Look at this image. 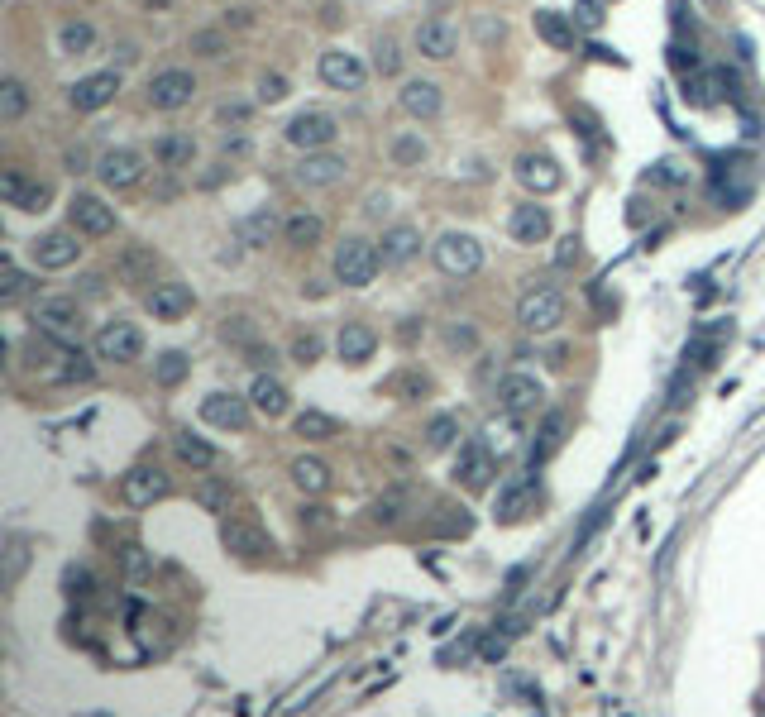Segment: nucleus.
<instances>
[{"label":"nucleus","mask_w":765,"mask_h":717,"mask_svg":"<svg viewBox=\"0 0 765 717\" xmlns=\"http://www.w3.org/2000/svg\"><path fill=\"white\" fill-rule=\"evenodd\" d=\"M197 502L206 507V512L225 517V512H230V502H235V488H230L225 478H206V483L197 488Z\"/></svg>","instance_id":"79ce46f5"},{"label":"nucleus","mask_w":765,"mask_h":717,"mask_svg":"<svg viewBox=\"0 0 765 717\" xmlns=\"http://www.w3.org/2000/svg\"><path fill=\"white\" fill-rule=\"evenodd\" d=\"M321 349H326V340H321L316 330H302V335L292 340V359L306 369V364H316V359H321Z\"/></svg>","instance_id":"de8ad7c7"},{"label":"nucleus","mask_w":765,"mask_h":717,"mask_svg":"<svg viewBox=\"0 0 765 717\" xmlns=\"http://www.w3.org/2000/svg\"><path fill=\"white\" fill-rule=\"evenodd\" d=\"M187 373H192V359H187L182 349H163V354L153 359V378H158V388H177Z\"/></svg>","instance_id":"e433bc0d"},{"label":"nucleus","mask_w":765,"mask_h":717,"mask_svg":"<svg viewBox=\"0 0 765 717\" xmlns=\"http://www.w3.org/2000/svg\"><path fill=\"white\" fill-rule=\"evenodd\" d=\"M249 402H254V412H263L268 421L273 416H283L287 407H292V397H287V388L273 378V373H259L254 383H249Z\"/></svg>","instance_id":"c85d7f7f"},{"label":"nucleus","mask_w":765,"mask_h":717,"mask_svg":"<svg viewBox=\"0 0 765 717\" xmlns=\"http://www.w3.org/2000/svg\"><path fill=\"white\" fill-rule=\"evenodd\" d=\"M0 196H5V206H15V211H48L53 187H48V182H29L20 168H5V173H0Z\"/></svg>","instance_id":"2eb2a0df"},{"label":"nucleus","mask_w":765,"mask_h":717,"mask_svg":"<svg viewBox=\"0 0 765 717\" xmlns=\"http://www.w3.org/2000/svg\"><path fill=\"white\" fill-rule=\"evenodd\" d=\"M541 397H546V388H541L536 373H507L503 383H498V407L507 416H531L541 407Z\"/></svg>","instance_id":"9d476101"},{"label":"nucleus","mask_w":765,"mask_h":717,"mask_svg":"<svg viewBox=\"0 0 765 717\" xmlns=\"http://www.w3.org/2000/svg\"><path fill=\"white\" fill-rule=\"evenodd\" d=\"M397 101H402V110H407L412 120H436L440 106H445L440 87H436V82H426V77H412V82H402Z\"/></svg>","instance_id":"b1692460"},{"label":"nucleus","mask_w":765,"mask_h":717,"mask_svg":"<svg viewBox=\"0 0 765 717\" xmlns=\"http://www.w3.org/2000/svg\"><path fill=\"white\" fill-rule=\"evenodd\" d=\"M493 474H498V464H493V455H488V445L469 440V445L459 450V459H455V478L469 488V493H483V488L493 483Z\"/></svg>","instance_id":"6ab92c4d"},{"label":"nucleus","mask_w":765,"mask_h":717,"mask_svg":"<svg viewBox=\"0 0 765 717\" xmlns=\"http://www.w3.org/2000/svg\"><path fill=\"white\" fill-rule=\"evenodd\" d=\"M335 283L340 287H369L378 278V268H383V254H378V244L373 239H340L335 244Z\"/></svg>","instance_id":"f03ea898"},{"label":"nucleus","mask_w":765,"mask_h":717,"mask_svg":"<svg viewBox=\"0 0 765 717\" xmlns=\"http://www.w3.org/2000/svg\"><path fill=\"white\" fill-rule=\"evenodd\" d=\"M249 397H235V392H211L201 397V421L206 426H220V431H244L249 426Z\"/></svg>","instance_id":"4468645a"},{"label":"nucleus","mask_w":765,"mask_h":717,"mask_svg":"<svg viewBox=\"0 0 765 717\" xmlns=\"http://www.w3.org/2000/svg\"><path fill=\"white\" fill-rule=\"evenodd\" d=\"M58 378H67V383H72V378H77V383H87V378H91V364L82 359V349H67V364L58 369Z\"/></svg>","instance_id":"3c124183"},{"label":"nucleus","mask_w":765,"mask_h":717,"mask_svg":"<svg viewBox=\"0 0 765 717\" xmlns=\"http://www.w3.org/2000/svg\"><path fill=\"white\" fill-rule=\"evenodd\" d=\"M29 254H34V263H39V268L58 273V268H72V263L82 259V239H77V230H53V235L34 239V244H29Z\"/></svg>","instance_id":"9b49d317"},{"label":"nucleus","mask_w":765,"mask_h":717,"mask_svg":"<svg viewBox=\"0 0 765 717\" xmlns=\"http://www.w3.org/2000/svg\"><path fill=\"white\" fill-rule=\"evenodd\" d=\"M574 259H579V239L569 235V239H560V249H555V263H560V268H569Z\"/></svg>","instance_id":"5fc2aeb1"},{"label":"nucleus","mask_w":765,"mask_h":717,"mask_svg":"<svg viewBox=\"0 0 765 717\" xmlns=\"http://www.w3.org/2000/svg\"><path fill=\"white\" fill-rule=\"evenodd\" d=\"M445 345H450V349H464V354H469V349L479 345V335H474L469 326H450V330H445Z\"/></svg>","instance_id":"864d4df0"},{"label":"nucleus","mask_w":765,"mask_h":717,"mask_svg":"<svg viewBox=\"0 0 765 717\" xmlns=\"http://www.w3.org/2000/svg\"><path fill=\"white\" fill-rule=\"evenodd\" d=\"M426 158H431V144H426L416 130H407V134H397L393 139V163L397 168H421Z\"/></svg>","instance_id":"58836bf2"},{"label":"nucleus","mask_w":765,"mask_h":717,"mask_svg":"<svg viewBox=\"0 0 765 717\" xmlns=\"http://www.w3.org/2000/svg\"><path fill=\"white\" fill-rule=\"evenodd\" d=\"M507 230H512L517 244H541V239H550V211L536 206V201H522V206H512Z\"/></svg>","instance_id":"bb28decb"},{"label":"nucleus","mask_w":765,"mask_h":717,"mask_svg":"<svg viewBox=\"0 0 765 717\" xmlns=\"http://www.w3.org/2000/svg\"><path fill=\"white\" fill-rule=\"evenodd\" d=\"M24 110H29V87H24L20 77H5L0 82V125L24 120Z\"/></svg>","instance_id":"c9c22d12"},{"label":"nucleus","mask_w":765,"mask_h":717,"mask_svg":"<svg viewBox=\"0 0 765 717\" xmlns=\"http://www.w3.org/2000/svg\"><path fill=\"white\" fill-rule=\"evenodd\" d=\"M173 455L182 459V464H192V469H211V464H216V445H206V440L192 435V431H177L173 435Z\"/></svg>","instance_id":"f704fd0d"},{"label":"nucleus","mask_w":765,"mask_h":717,"mask_svg":"<svg viewBox=\"0 0 765 717\" xmlns=\"http://www.w3.org/2000/svg\"><path fill=\"white\" fill-rule=\"evenodd\" d=\"M249 359H254V364H273L278 354H273V345H268V349H263V345H249Z\"/></svg>","instance_id":"bf43d9fd"},{"label":"nucleus","mask_w":765,"mask_h":717,"mask_svg":"<svg viewBox=\"0 0 765 717\" xmlns=\"http://www.w3.org/2000/svg\"><path fill=\"white\" fill-rule=\"evenodd\" d=\"M393 388H397V392H426V388H431V383H426V373H402V378H397Z\"/></svg>","instance_id":"6e6d98bb"},{"label":"nucleus","mask_w":765,"mask_h":717,"mask_svg":"<svg viewBox=\"0 0 765 717\" xmlns=\"http://www.w3.org/2000/svg\"><path fill=\"white\" fill-rule=\"evenodd\" d=\"M517 182H522L526 192L550 196L560 182H565V173L555 168V158H546V153H522V158H517Z\"/></svg>","instance_id":"4be33fe9"},{"label":"nucleus","mask_w":765,"mask_h":717,"mask_svg":"<svg viewBox=\"0 0 765 717\" xmlns=\"http://www.w3.org/2000/svg\"><path fill=\"white\" fill-rule=\"evenodd\" d=\"M220 545L230 550V555H240V560H263L268 550H273V541L263 536L254 522H240V517H225L220 522Z\"/></svg>","instance_id":"f3484780"},{"label":"nucleus","mask_w":765,"mask_h":717,"mask_svg":"<svg viewBox=\"0 0 765 717\" xmlns=\"http://www.w3.org/2000/svg\"><path fill=\"white\" fill-rule=\"evenodd\" d=\"M283 96H287V77H283V72H263V77H259V101H263V106H278Z\"/></svg>","instance_id":"09e8293b"},{"label":"nucleus","mask_w":765,"mask_h":717,"mask_svg":"<svg viewBox=\"0 0 765 717\" xmlns=\"http://www.w3.org/2000/svg\"><path fill=\"white\" fill-rule=\"evenodd\" d=\"M373 72H378V77H397V72H402V48H397L393 39H378V44H373Z\"/></svg>","instance_id":"c03bdc74"},{"label":"nucleus","mask_w":765,"mask_h":717,"mask_svg":"<svg viewBox=\"0 0 765 717\" xmlns=\"http://www.w3.org/2000/svg\"><path fill=\"white\" fill-rule=\"evenodd\" d=\"M345 173H350V163H345L340 153H330V149L306 153L302 163H297V182H302V187H335Z\"/></svg>","instance_id":"5701e85b"},{"label":"nucleus","mask_w":765,"mask_h":717,"mask_svg":"<svg viewBox=\"0 0 765 717\" xmlns=\"http://www.w3.org/2000/svg\"><path fill=\"white\" fill-rule=\"evenodd\" d=\"M115 278L130 287H149L158 278V254H153L149 244H125L115 254Z\"/></svg>","instance_id":"aec40b11"},{"label":"nucleus","mask_w":765,"mask_h":717,"mask_svg":"<svg viewBox=\"0 0 765 717\" xmlns=\"http://www.w3.org/2000/svg\"><path fill=\"white\" fill-rule=\"evenodd\" d=\"M321 235H326V220L316 216V211H292L283 220V239L292 249H311V244H321Z\"/></svg>","instance_id":"7c9ffc66"},{"label":"nucleus","mask_w":765,"mask_h":717,"mask_svg":"<svg viewBox=\"0 0 765 717\" xmlns=\"http://www.w3.org/2000/svg\"><path fill=\"white\" fill-rule=\"evenodd\" d=\"M144 354V330L134 321H106L96 330V359H110V364H134Z\"/></svg>","instance_id":"6e6552de"},{"label":"nucleus","mask_w":765,"mask_h":717,"mask_svg":"<svg viewBox=\"0 0 765 717\" xmlns=\"http://www.w3.org/2000/svg\"><path fill=\"white\" fill-rule=\"evenodd\" d=\"M483 263V244L469 230H445L436 239V268L440 273H450V278H469V273H479Z\"/></svg>","instance_id":"7ed1b4c3"},{"label":"nucleus","mask_w":765,"mask_h":717,"mask_svg":"<svg viewBox=\"0 0 765 717\" xmlns=\"http://www.w3.org/2000/svg\"><path fill=\"white\" fill-rule=\"evenodd\" d=\"M321 82L335 91H359L369 82V67L359 63V53H345V48H330L321 53Z\"/></svg>","instance_id":"ddd939ff"},{"label":"nucleus","mask_w":765,"mask_h":717,"mask_svg":"<svg viewBox=\"0 0 765 717\" xmlns=\"http://www.w3.org/2000/svg\"><path fill=\"white\" fill-rule=\"evenodd\" d=\"M192 158H197V139L192 134H163L158 144H153V163L158 168H192Z\"/></svg>","instance_id":"c756f323"},{"label":"nucleus","mask_w":765,"mask_h":717,"mask_svg":"<svg viewBox=\"0 0 765 717\" xmlns=\"http://www.w3.org/2000/svg\"><path fill=\"white\" fill-rule=\"evenodd\" d=\"M412 44L421 58H431V63H450L459 53V29L450 20H421L412 34Z\"/></svg>","instance_id":"f8f14e48"},{"label":"nucleus","mask_w":765,"mask_h":717,"mask_svg":"<svg viewBox=\"0 0 765 717\" xmlns=\"http://www.w3.org/2000/svg\"><path fill=\"white\" fill-rule=\"evenodd\" d=\"M144 96H149L153 110H182V106H192V96H197V77L187 67H163V72L149 77V91Z\"/></svg>","instance_id":"0eeeda50"},{"label":"nucleus","mask_w":765,"mask_h":717,"mask_svg":"<svg viewBox=\"0 0 765 717\" xmlns=\"http://www.w3.org/2000/svg\"><path fill=\"white\" fill-rule=\"evenodd\" d=\"M378 526H393L397 517H402V493H388V498H378L373 502V512H369Z\"/></svg>","instance_id":"8fccbe9b"},{"label":"nucleus","mask_w":765,"mask_h":717,"mask_svg":"<svg viewBox=\"0 0 765 717\" xmlns=\"http://www.w3.org/2000/svg\"><path fill=\"white\" fill-rule=\"evenodd\" d=\"M115 91H120V72H91V77H82L77 87L67 91V101H72V110L91 115V110H106L115 101Z\"/></svg>","instance_id":"a211bd4d"},{"label":"nucleus","mask_w":765,"mask_h":717,"mask_svg":"<svg viewBox=\"0 0 765 717\" xmlns=\"http://www.w3.org/2000/svg\"><path fill=\"white\" fill-rule=\"evenodd\" d=\"M34 287V278L24 273V268H15V263H5V283H0V302H20L24 292Z\"/></svg>","instance_id":"49530a36"},{"label":"nucleus","mask_w":765,"mask_h":717,"mask_svg":"<svg viewBox=\"0 0 765 717\" xmlns=\"http://www.w3.org/2000/svg\"><path fill=\"white\" fill-rule=\"evenodd\" d=\"M29 321H34L39 335L58 340V345H77V340H82V326H87L77 297H39L34 311H29Z\"/></svg>","instance_id":"f257e3e1"},{"label":"nucleus","mask_w":765,"mask_h":717,"mask_svg":"<svg viewBox=\"0 0 765 717\" xmlns=\"http://www.w3.org/2000/svg\"><path fill=\"white\" fill-rule=\"evenodd\" d=\"M292 483L302 488L306 498H321V493L330 488V464L326 459H311V455L292 459Z\"/></svg>","instance_id":"473e14b6"},{"label":"nucleus","mask_w":765,"mask_h":717,"mask_svg":"<svg viewBox=\"0 0 765 717\" xmlns=\"http://www.w3.org/2000/svg\"><path fill=\"white\" fill-rule=\"evenodd\" d=\"M378 254L388 268H402V263H412L421 254V230L416 225H388L383 239H378Z\"/></svg>","instance_id":"a878e982"},{"label":"nucleus","mask_w":765,"mask_h":717,"mask_svg":"<svg viewBox=\"0 0 765 717\" xmlns=\"http://www.w3.org/2000/svg\"><path fill=\"white\" fill-rule=\"evenodd\" d=\"M67 584H72V593H91V574L87 569H67Z\"/></svg>","instance_id":"4d7b16f0"},{"label":"nucleus","mask_w":765,"mask_h":717,"mask_svg":"<svg viewBox=\"0 0 765 717\" xmlns=\"http://www.w3.org/2000/svg\"><path fill=\"white\" fill-rule=\"evenodd\" d=\"M560 321H565V292H555V287H531L517 306V326L531 335H550Z\"/></svg>","instance_id":"20e7f679"},{"label":"nucleus","mask_w":765,"mask_h":717,"mask_svg":"<svg viewBox=\"0 0 765 717\" xmlns=\"http://www.w3.org/2000/svg\"><path fill=\"white\" fill-rule=\"evenodd\" d=\"M96 177H101V187H110V192H130V187L144 182V153L106 149L96 158Z\"/></svg>","instance_id":"1a4fd4ad"},{"label":"nucleus","mask_w":765,"mask_h":717,"mask_svg":"<svg viewBox=\"0 0 765 717\" xmlns=\"http://www.w3.org/2000/svg\"><path fill=\"white\" fill-rule=\"evenodd\" d=\"M292 431L302 435V440H335V435H340V421L326 416V412H302L292 421Z\"/></svg>","instance_id":"ea45409f"},{"label":"nucleus","mask_w":765,"mask_h":717,"mask_svg":"<svg viewBox=\"0 0 765 717\" xmlns=\"http://www.w3.org/2000/svg\"><path fill=\"white\" fill-rule=\"evenodd\" d=\"M24 565H29V541H24V536H10V550H5V584H20Z\"/></svg>","instance_id":"a18cd8bd"},{"label":"nucleus","mask_w":765,"mask_h":717,"mask_svg":"<svg viewBox=\"0 0 765 717\" xmlns=\"http://www.w3.org/2000/svg\"><path fill=\"white\" fill-rule=\"evenodd\" d=\"M273 235H283V220H278L273 206H254V211L240 216V225H235V239H240L244 249H263Z\"/></svg>","instance_id":"cd10ccee"},{"label":"nucleus","mask_w":765,"mask_h":717,"mask_svg":"<svg viewBox=\"0 0 765 717\" xmlns=\"http://www.w3.org/2000/svg\"><path fill=\"white\" fill-rule=\"evenodd\" d=\"M192 306H197V297H192V287L187 283H153L149 287V316L153 321H182Z\"/></svg>","instance_id":"412c9836"},{"label":"nucleus","mask_w":765,"mask_h":717,"mask_svg":"<svg viewBox=\"0 0 765 717\" xmlns=\"http://www.w3.org/2000/svg\"><path fill=\"white\" fill-rule=\"evenodd\" d=\"M220 48H225V39H220V34H211V29L192 34V53H201V58H220Z\"/></svg>","instance_id":"603ef678"},{"label":"nucleus","mask_w":765,"mask_h":717,"mask_svg":"<svg viewBox=\"0 0 765 717\" xmlns=\"http://www.w3.org/2000/svg\"><path fill=\"white\" fill-rule=\"evenodd\" d=\"M67 220H72V230L87 239H106L115 235V206H106L96 192H72V201H67Z\"/></svg>","instance_id":"423d86ee"},{"label":"nucleus","mask_w":765,"mask_h":717,"mask_svg":"<svg viewBox=\"0 0 765 717\" xmlns=\"http://www.w3.org/2000/svg\"><path fill=\"white\" fill-rule=\"evenodd\" d=\"M531 498H536V483L531 478H507L503 493H498V522H517L526 507H531Z\"/></svg>","instance_id":"2f4dec72"},{"label":"nucleus","mask_w":765,"mask_h":717,"mask_svg":"<svg viewBox=\"0 0 765 717\" xmlns=\"http://www.w3.org/2000/svg\"><path fill=\"white\" fill-rule=\"evenodd\" d=\"M455 435H459V421L450 412H440V416H431V426H426V445H431V450H450Z\"/></svg>","instance_id":"37998d69"},{"label":"nucleus","mask_w":765,"mask_h":717,"mask_svg":"<svg viewBox=\"0 0 765 717\" xmlns=\"http://www.w3.org/2000/svg\"><path fill=\"white\" fill-rule=\"evenodd\" d=\"M91 44H96V29H91L87 20H67L63 29H58V48H63V53H72V58H82Z\"/></svg>","instance_id":"a19ab883"},{"label":"nucleus","mask_w":765,"mask_h":717,"mask_svg":"<svg viewBox=\"0 0 765 717\" xmlns=\"http://www.w3.org/2000/svg\"><path fill=\"white\" fill-rule=\"evenodd\" d=\"M120 498L130 502V507H149V502L168 498V474L158 464H139V469H130V474L120 478Z\"/></svg>","instance_id":"dca6fc26"},{"label":"nucleus","mask_w":765,"mask_h":717,"mask_svg":"<svg viewBox=\"0 0 765 717\" xmlns=\"http://www.w3.org/2000/svg\"><path fill=\"white\" fill-rule=\"evenodd\" d=\"M579 20H584V24H598V5H593V0H584V5H579Z\"/></svg>","instance_id":"052dcab7"},{"label":"nucleus","mask_w":765,"mask_h":717,"mask_svg":"<svg viewBox=\"0 0 765 717\" xmlns=\"http://www.w3.org/2000/svg\"><path fill=\"white\" fill-rule=\"evenodd\" d=\"M560 445H565V412H550L546 426H541V435H536V445H531V474H536V469H541Z\"/></svg>","instance_id":"72a5a7b5"},{"label":"nucleus","mask_w":765,"mask_h":717,"mask_svg":"<svg viewBox=\"0 0 765 717\" xmlns=\"http://www.w3.org/2000/svg\"><path fill=\"white\" fill-rule=\"evenodd\" d=\"M220 120L225 125H244L249 120V106H220Z\"/></svg>","instance_id":"13d9d810"},{"label":"nucleus","mask_w":765,"mask_h":717,"mask_svg":"<svg viewBox=\"0 0 765 717\" xmlns=\"http://www.w3.org/2000/svg\"><path fill=\"white\" fill-rule=\"evenodd\" d=\"M373 349H378V330L364 326V321H345L340 335H335V354H340L345 364H369Z\"/></svg>","instance_id":"393cba45"},{"label":"nucleus","mask_w":765,"mask_h":717,"mask_svg":"<svg viewBox=\"0 0 765 717\" xmlns=\"http://www.w3.org/2000/svg\"><path fill=\"white\" fill-rule=\"evenodd\" d=\"M335 134H340V120L330 115V110H302V115H292L287 120V144L302 153H321L335 144Z\"/></svg>","instance_id":"39448f33"},{"label":"nucleus","mask_w":765,"mask_h":717,"mask_svg":"<svg viewBox=\"0 0 765 717\" xmlns=\"http://www.w3.org/2000/svg\"><path fill=\"white\" fill-rule=\"evenodd\" d=\"M536 34L550 48H574V24L565 15H555V10H536Z\"/></svg>","instance_id":"4c0bfd02"}]
</instances>
